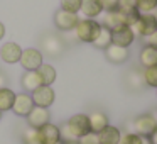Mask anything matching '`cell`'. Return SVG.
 <instances>
[{
    "label": "cell",
    "mask_w": 157,
    "mask_h": 144,
    "mask_svg": "<svg viewBox=\"0 0 157 144\" xmlns=\"http://www.w3.org/2000/svg\"><path fill=\"white\" fill-rule=\"evenodd\" d=\"M100 31H101V24L98 21H95V19H79L76 27L73 29V34H75L76 41L91 44L98 38Z\"/></svg>",
    "instance_id": "6da1fadb"
},
{
    "label": "cell",
    "mask_w": 157,
    "mask_h": 144,
    "mask_svg": "<svg viewBox=\"0 0 157 144\" xmlns=\"http://www.w3.org/2000/svg\"><path fill=\"white\" fill-rule=\"evenodd\" d=\"M132 31L133 34L140 36V38H147L150 36L152 32L157 31V19L155 14H140V17L137 19V22L132 26Z\"/></svg>",
    "instance_id": "7a4b0ae2"
},
{
    "label": "cell",
    "mask_w": 157,
    "mask_h": 144,
    "mask_svg": "<svg viewBox=\"0 0 157 144\" xmlns=\"http://www.w3.org/2000/svg\"><path fill=\"white\" fill-rule=\"evenodd\" d=\"M155 129H157V119L152 114H142V115L133 119V130L132 132L139 134V136L149 137Z\"/></svg>",
    "instance_id": "3957f363"
},
{
    "label": "cell",
    "mask_w": 157,
    "mask_h": 144,
    "mask_svg": "<svg viewBox=\"0 0 157 144\" xmlns=\"http://www.w3.org/2000/svg\"><path fill=\"white\" fill-rule=\"evenodd\" d=\"M19 63H21L22 68L27 70V71H36V70L44 63V54L36 48L22 49V54H21Z\"/></svg>",
    "instance_id": "277c9868"
},
{
    "label": "cell",
    "mask_w": 157,
    "mask_h": 144,
    "mask_svg": "<svg viewBox=\"0 0 157 144\" xmlns=\"http://www.w3.org/2000/svg\"><path fill=\"white\" fill-rule=\"evenodd\" d=\"M31 97H32V102H34V105L44 107V109H49V107L54 103L56 93H54V90H52L51 85H41L39 88H36L34 92L31 93Z\"/></svg>",
    "instance_id": "5b68a950"
},
{
    "label": "cell",
    "mask_w": 157,
    "mask_h": 144,
    "mask_svg": "<svg viewBox=\"0 0 157 144\" xmlns=\"http://www.w3.org/2000/svg\"><path fill=\"white\" fill-rule=\"evenodd\" d=\"M110 31H112V44L128 48L135 41V34H133L130 26H117V27L110 29Z\"/></svg>",
    "instance_id": "8992f818"
},
{
    "label": "cell",
    "mask_w": 157,
    "mask_h": 144,
    "mask_svg": "<svg viewBox=\"0 0 157 144\" xmlns=\"http://www.w3.org/2000/svg\"><path fill=\"white\" fill-rule=\"evenodd\" d=\"M78 21H79L78 14L63 10V9H59V10L54 14V26L59 29V31H63V32L73 31V29L76 27V24H78Z\"/></svg>",
    "instance_id": "52a82bcc"
},
{
    "label": "cell",
    "mask_w": 157,
    "mask_h": 144,
    "mask_svg": "<svg viewBox=\"0 0 157 144\" xmlns=\"http://www.w3.org/2000/svg\"><path fill=\"white\" fill-rule=\"evenodd\" d=\"M66 124H68L69 130L73 132V136H76L78 139L91 130L90 129V119L86 114H75L73 117H69V120Z\"/></svg>",
    "instance_id": "ba28073f"
},
{
    "label": "cell",
    "mask_w": 157,
    "mask_h": 144,
    "mask_svg": "<svg viewBox=\"0 0 157 144\" xmlns=\"http://www.w3.org/2000/svg\"><path fill=\"white\" fill-rule=\"evenodd\" d=\"M27 126L32 127V129H39L44 124L51 122V114H49V109H44V107H37L34 105L32 110L27 114Z\"/></svg>",
    "instance_id": "9c48e42d"
},
{
    "label": "cell",
    "mask_w": 157,
    "mask_h": 144,
    "mask_svg": "<svg viewBox=\"0 0 157 144\" xmlns=\"http://www.w3.org/2000/svg\"><path fill=\"white\" fill-rule=\"evenodd\" d=\"M34 107V102H32V97L31 93H15V100H14V105H12V112L19 117H27V114L32 110Z\"/></svg>",
    "instance_id": "30bf717a"
},
{
    "label": "cell",
    "mask_w": 157,
    "mask_h": 144,
    "mask_svg": "<svg viewBox=\"0 0 157 144\" xmlns=\"http://www.w3.org/2000/svg\"><path fill=\"white\" fill-rule=\"evenodd\" d=\"M37 139H39V144H56L58 141H61L59 126H56L52 122L44 124L42 127L37 129Z\"/></svg>",
    "instance_id": "8fae6325"
},
{
    "label": "cell",
    "mask_w": 157,
    "mask_h": 144,
    "mask_svg": "<svg viewBox=\"0 0 157 144\" xmlns=\"http://www.w3.org/2000/svg\"><path fill=\"white\" fill-rule=\"evenodd\" d=\"M21 54H22V48L17 42H5V44H2V48H0V58H2L4 63H7V65H15V63H19Z\"/></svg>",
    "instance_id": "7c38bea8"
},
{
    "label": "cell",
    "mask_w": 157,
    "mask_h": 144,
    "mask_svg": "<svg viewBox=\"0 0 157 144\" xmlns=\"http://www.w3.org/2000/svg\"><path fill=\"white\" fill-rule=\"evenodd\" d=\"M42 48H44V53L48 56L56 58V56H59L63 53V49H64V41H63L61 38H58V36H54V34L46 36V38L42 39Z\"/></svg>",
    "instance_id": "4fadbf2b"
},
{
    "label": "cell",
    "mask_w": 157,
    "mask_h": 144,
    "mask_svg": "<svg viewBox=\"0 0 157 144\" xmlns=\"http://www.w3.org/2000/svg\"><path fill=\"white\" fill-rule=\"evenodd\" d=\"M105 56L110 63L113 65H122L128 59L130 51L128 48H122V46H117V44H110L108 48L105 49Z\"/></svg>",
    "instance_id": "5bb4252c"
},
{
    "label": "cell",
    "mask_w": 157,
    "mask_h": 144,
    "mask_svg": "<svg viewBox=\"0 0 157 144\" xmlns=\"http://www.w3.org/2000/svg\"><path fill=\"white\" fill-rule=\"evenodd\" d=\"M101 12H103V7L100 4V0H83L78 14H81L85 19H95Z\"/></svg>",
    "instance_id": "9a60e30c"
},
{
    "label": "cell",
    "mask_w": 157,
    "mask_h": 144,
    "mask_svg": "<svg viewBox=\"0 0 157 144\" xmlns=\"http://www.w3.org/2000/svg\"><path fill=\"white\" fill-rule=\"evenodd\" d=\"M98 137H100V144H118L122 132L115 126H106L101 132H98Z\"/></svg>",
    "instance_id": "2e32d148"
},
{
    "label": "cell",
    "mask_w": 157,
    "mask_h": 144,
    "mask_svg": "<svg viewBox=\"0 0 157 144\" xmlns=\"http://www.w3.org/2000/svg\"><path fill=\"white\" fill-rule=\"evenodd\" d=\"M90 119V129H91V132H101L103 129H105L106 126H110L108 124V117H106V114L100 112V110H95V112H91L88 115Z\"/></svg>",
    "instance_id": "e0dca14e"
},
{
    "label": "cell",
    "mask_w": 157,
    "mask_h": 144,
    "mask_svg": "<svg viewBox=\"0 0 157 144\" xmlns=\"http://www.w3.org/2000/svg\"><path fill=\"white\" fill-rule=\"evenodd\" d=\"M139 61L144 68H150V66H155L157 65V49L152 48V46L145 44L142 49H140V54H139Z\"/></svg>",
    "instance_id": "ac0fdd59"
},
{
    "label": "cell",
    "mask_w": 157,
    "mask_h": 144,
    "mask_svg": "<svg viewBox=\"0 0 157 144\" xmlns=\"http://www.w3.org/2000/svg\"><path fill=\"white\" fill-rule=\"evenodd\" d=\"M21 85L27 93H32L36 88H39V86L42 85V82H41V78H39L37 71H25L21 78Z\"/></svg>",
    "instance_id": "d6986e66"
},
{
    "label": "cell",
    "mask_w": 157,
    "mask_h": 144,
    "mask_svg": "<svg viewBox=\"0 0 157 144\" xmlns=\"http://www.w3.org/2000/svg\"><path fill=\"white\" fill-rule=\"evenodd\" d=\"M37 75L39 78H41L42 85H52V83L56 82V76H58V73H56V68L52 65H48V63H42L41 66H39L37 70Z\"/></svg>",
    "instance_id": "ffe728a7"
},
{
    "label": "cell",
    "mask_w": 157,
    "mask_h": 144,
    "mask_svg": "<svg viewBox=\"0 0 157 144\" xmlns=\"http://www.w3.org/2000/svg\"><path fill=\"white\" fill-rule=\"evenodd\" d=\"M125 83L128 85L130 90H142L144 86H145V83H144V76H142V71H139V70H130L128 75H127L125 78Z\"/></svg>",
    "instance_id": "44dd1931"
},
{
    "label": "cell",
    "mask_w": 157,
    "mask_h": 144,
    "mask_svg": "<svg viewBox=\"0 0 157 144\" xmlns=\"http://www.w3.org/2000/svg\"><path fill=\"white\" fill-rule=\"evenodd\" d=\"M14 100H15V92L14 90H10L9 86L0 88V110H2V112L10 110L12 105H14Z\"/></svg>",
    "instance_id": "7402d4cb"
},
{
    "label": "cell",
    "mask_w": 157,
    "mask_h": 144,
    "mask_svg": "<svg viewBox=\"0 0 157 144\" xmlns=\"http://www.w3.org/2000/svg\"><path fill=\"white\" fill-rule=\"evenodd\" d=\"M101 26H105V27H108V29H113V27H117V26H125L123 24V17H122L118 9H117V10H112V12H105Z\"/></svg>",
    "instance_id": "603a6c76"
},
{
    "label": "cell",
    "mask_w": 157,
    "mask_h": 144,
    "mask_svg": "<svg viewBox=\"0 0 157 144\" xmlns=\"http://www.w3.org/2000/svg\"><path fill=\"white\" fill-rule=\"evenodd\" d=\"M91 44L98 49H106L112 44V31H110L108 27H105V26H101V31H100L98 38H96Z\"/></svg>",
    "instance_id": "cb8c5ba5"
},
{
    "label": "cell",
    "mask_w": 157,
    "mask_h": 144,
    "mask_svg": "<svg viewBox=\"0 0 157 144\" xmlns=\"http://www.w3.org/2000/svg\"><path fill=\"white\" fill-rule=\"evenodd\" d=\"M118 10H120V14H122V17H123V24L130 26V27H132V26L137 22V19L140 17V12L137 10L135 7L133 9H118Z\"/></svg>",
    "instance_id": "d4e9b609"
},
{
    "label": "cell",
    "mask_w": 157,
    "mask_h": 144,
    "mask_svg": "<svg viewBox=\"0 0 157 144\" xmlns=\"http://www.w3.org/2000/svg\"><path fill=\"white\" fill-rule=\"evenodd\" d=\"M142 76H144V83H145L147 86L157 88V65L150 66V68H144Z\"/></svg>",
    "instance_id": "484cf974"
},
{
    "label": "cell",
    "mask_w": 157,
    "mask_h": 144,
    "mask_svg": "<svg viewBox=\"0 0 157 144\" xmlns=\"http://www.w3.org/2000/svg\"><path fill=\"white\" fill-rule=\"evenodd\" d=\"M137 10L140 14H154L157 10V0H137Z\"/></svg>",
    "instance_id": "4316f807"
},
{
    "label": "cell",
    "mask_w": 157,
    "mask_h": 144,
    "mask_svg": "<svg viewBox=\"0 0 157 144\" xmlns=\"http://www.w3.org/2000/svg\"><path fill=\"white\" fill-rule=\"evenodd\" d=\"M59 137H61V141L64 144H75V142H78V137L73 136V132L69 130V127H68V124H66V122L59 126Z\"/></svg>",
    "instance_id": "83f0119b"
},
{
    "label": "cell",
    "mask_w": 157,
    "mask_h": 144,
    "mask_svg": "<svg viewBox=\"0 0 157 144\" xmlns=\"http://www.w3.org/2000/svg\"><path fill=\"white\" fill-rule=\"evenodd\" d=\"M81 2L83 0H61V9L73 12V14H78L79 9H81Z\"/></svg>",
    "instance_id": "f1b7e54d"
},
{
    "label": "cell",
    "mask_w": 157,
    "mask_h": 144,
    "mask_svg": "<svg viewBox=\"0 0 157 144\" xmlns=\"http://www.w3.org/2000/svg\"><path fill=\"white\" fill-rule=\"evenodd\" d=\"M22 141L24 144H39L37 139V129H32V127H27V129L22 132Z\"/></svg>",
    "instance_id": "f546056e"
},
{
    "label": "cell",
    "mask_w": 157,
    "mask_h": 144,
    "mask_svg": "<svg viewBox=\"0 0 157 144\" xmlns=\"http://www.w3.org/2000/svg\"><path fill=\"white\" fill-rule=\"evenodd\" d=\"M118 144H142V136H139L135 132H125L122 134Z\"/></svg>",
    "instance_id": "4dcf8cb0"
},
{
    "label": "cell",
    "mask_w": 157,
    "mask_h": 144,
    "mask_svg": "<svg viewBox=\"0 0 157 144\" xmlns=\"http://www.w3.org/2000/svg\"><path fill=\"white\" fill-rule=\"evenodd\" d=\"M78 144H100V137H98L96 132H91V130H90L88 134H85V136L79 137Z\"/></svg>",
    "instance_id": "1f68e13d"
},
{
    "label": "cell",
    "mask_w": 157,
    "mask_h": 144,
    "mask_svg": "<svg viewBox=\"0 0 157 144\" xmlns=\"http://www.w3.org/2000/svg\"><path fill=\"white\" fill-rule=\"evenodd\" d=\"M100 4L103 7V12H112L118 9V0H100Z\"/></svg>",
    "instance_id": "d6a6232c"
},
{
    "label": "cell",
    "mask_w": 157,
    "mask_h": 144,
    "mask_svg": "<svg viewBox=\"0 0 157 144\" xmlns=\"http://www.w3.org/2000/svg\"><path fill=\"white\" fill-rule=\"evenodd\" d=\"M137 9V0H118V9Z\"/></svg>",
    "instance_id": "836d02e7"
},
{
    "label": "cell",
    "mask_w": 157,
    "mask_h": 144,
    "mask_svg": "<svg viewBox=\"0 0 157 144\" xmlns=\"http://www.w3.org/2000/svg\"><path fill=\"white\" fill-rule=\"evenodd\" d=\"M147 44H149V46H152V48H155L157 49V31L155 32H152V34H150V36H147Z\"/></svg>",
    "instance_id": "e575fe53"
},
{
    "label": "cell",
    "mask_w": 157,
    "mask_h": 144,
    "mask_svg": "<svg viewBox=\"0 0 157 144\" xmlns=\"http://www.w3.org/2000/svg\"><path fill=\"white\" fill-rule=\"evenodd\" d=\"M149 141H150V144H157V129L149 136Z\"/></svg>",
    "instance_id": "d590c367"
},
{
    "label": "cell",
    "mask_w": 157,
    "mask_h": 144,
    "mask_svg": "<svg viewBox=\"0 0 157 144\" xmlns=\"http://www.w3.org/2000/svg\"><path fill=\"white\" fill-rule=\"evenodd\" d=\"M4 86H7V78L4 73H0V88H4Z\"/></svg>",
    "instance_id": "8d00e7d4"
},
{
    "label": "cell",
    "mask_w": 157,
    "mask_h": 144,
    "mask_svg": "<svg viewBox=\"0 0 157 144\" xmlns=\"http://www.w3.org/2000/svg\"><path fill=\"white\" fill-rule=\"evenodd\" d=\"M4 36H5V26L2 24V22H0V41L4 39Z\"/></svg>",
    "instance_id": "74e56055"
},
{
    "label": "cell",
    "mask_w": 157,
    "mask_h": 144,
    "mask_svg": "<svg viewBox=\"0 0 157 144\" xmlns=\"http://www.w3.org/2000/svg\"><path fill=\"white\" fill-rule=\"evenodd\" d=\"M142 144H150L149 137H142Z\"/></svg>",
    "instance_id": "f35d334b"
},
{
    "label": "cell",
    "mask_w": 157,
    "mask_h": 144,
    "mask_svg": "<svg viewBox=\"0 0 157 144\" xmlns=\"http://www.w3.org/2000/svg\"><path fill=\"white\" fill-rule=\"evenodd\" d=\"M56 144H64V142H63V141H58V142H56Z\"/></svg>",
    "instance_id": "ab89813d"
},
{
    "label": "cell",
    "mask_w": 157,
    "mask_h": 144,
    "mask_svg": "<svg viewBox=\"0 0 157 144\" xmlns=\"http://www.w3.org/2000/svg\"><path fill=\"white\" fill-rule=\"evenodd\" d=\"M0 120H2V110H0Z\"/></svg>",
    "instance_id": "60d3db41"
},
{
    "label": "cell",
    "mask_w": 157,
    "mask_h": 144,
    "mask_svg": "<svg viewBox=\"0 0 157 144\" xmlns=\"http://www.w3.org/2000/svg\"><path fill=\"white\" fill-rule=\"evenodd\" d=\"M155 95H157V88H155Z\"/></svg>",
    "instance_id": "b9f144b4"
},
{
    "label": "cell",
    "mask_w": 157,
    "mask_h": 144,
    "mask_svg": "<svg viewBox=\"0 0 157 144\" xmlns=\"http://www.w3.org/2000/svg\"><path fill=\"white\" fill-rule=\"evenodd\" d=\"M155 19H157V14H155Z\"/></svg>",
    "instance_id": "7bdbcfd3"
},
{
    "label": "cell",
    "mask_w": 157,
    "mask_h": 144,
    "mask_svg": "<svg viewBox=\"0 0 157 144\" xmlns=\"http://www.w3.org/2000/svg\"><path fill=\"white\" fill-rule=\"evenodd\" d=\"M75 144H78V142H75Z\"/></svg>",
    "instance_id": "ee69618b"
}]
</instances>
